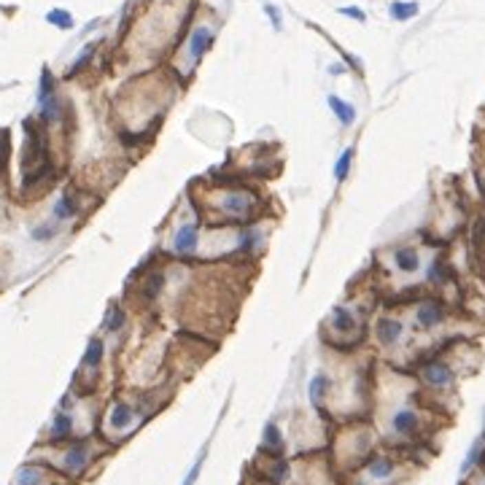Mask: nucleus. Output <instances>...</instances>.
Masks as SVG:
<instances>
[{"instance_id": "1", "label": "nucleus", "mask_w": 485, "mask_h": 485, "mask_svg": "<svg viewBox=\"0 0 485 485\" xmlns=\"http://www.w3.org/2000/svg\"><path fill=\"white\" fill-rule=\"evenodd\" d=\"M254 205H257V200L246 192H224L219 200V208L229 219H246V222L254 216Z\"/></svg>"}, {"instance_id": "2", "label": "nucleus", "mask_w": 485, "mask_h": 485, "mask_svg": "<svg viewBox=\"0 0 485 485\" xmlns=\"http://www.w3.org/2000/svg\"><path fill=\"white\" fill-rule=\"evenodd\" d=\"M213 28L211 25H197L189 35V73H192L197 65L202 63V57L208 54V49L213 46Z\"/></svg>"}, {"instance_id": "3", "label": "nucleus", "mask_w": 485, "mask_h": 485, "mask_svg": "<svg viewBox=\"0 0 485 485\" xmlns=\"http://www.w3.org/2000/svg\"><path fill=\"white\" fill-rule=\"evenodd\" d=\"M420 378H423V383H426V386L448 388V386H453V380H455V372H453L451 364H445V361L434 358V361H429V364H423V367H420Z\"/></svg>"}, {"instance_id": "4", "label": "nucleus", "mask_w": 485, "mask_h": 485, "mask_svg": "<svg viewBox=\"0 0 485 485\" xmlns=\"http://www.w3.org/2000/svg\"><path fill=\"white\" fill-rule=\"evenodd\" d=\"M92 461V451H89V442L87 440H78L73 442L63 455V469L67 475H81Z\"/></svg>"}, {"instance_id": "5", "label": "nucleus", "mask_w": 485, "mask_h": 485, "mask_svg": "<svg viewBox=\"0 0 485 485\" xmlns=\"http://www.w3.org/2000/svg\"><path fill=\"white\" fill-rule=\"evenodd\" d=\"M57 475L43 466V464H25L19 466L17 477H14V485H57Z\"/></svg>"}, {"instance_id": "6", "label": "nucleus", "mask_w": 485, "mask_h": 485, "mask_svg": "<svg viewBox=\"0 0 485 485\" xmlns=\"http://www.w3.org/2000/svg\"><path fill=\"white\" fill-rule=\"evenodd\" d=\"M391 429H394V434H399V437H416L420 431L418 410H413V407H399V410L391 416Z\"/></svg>"}, {"instance_id": "7", "label": "nucleus", "mask_w": 485, "mask_h": 485, "mask_svg": "<svg viewBox=\"0 0 485 485\" xmlns=\"http://www.w3.org/2000/svg\"><path fill=\"white\" fill-rule=\"evenodd\" d=\"M375 337H378V343L383 348H394L405 337V323L399 321V319H388V316L386 319H378L375 321Z\"/></svg>"}, {"instance_id": "8", "label": "nucleus", "mask_w": 485, "mask_h": 485, "mask_svg": "<svg viewBox=\"0 0 485 485\" xmlns=\"http://www.w3.org/2000/svg\"><path fill=\"white\" fill-rule=\"evenodd\" d=\"M445 316H448V310H445V305L437 302V299L420 302L418 310H416V321H418L420 329H434V326H440V323L445 321Z\"/></svg>"}, {"instance_id": "9", "label": "nucleus", "mask_w": 485, "mask_h": 485, "mask_svg": "<svg viewBox=\"0 0 485 485\" xmlns=\"http://www.w3.org/2000/svg\"><path fill=\"white\" fill-rule=\"evenodd\" d=\"M200 243V224L197 222H186L175 229V237H173V251L175 254H192Z\"/></svg>"}, {"instance_id": "10", "label": "nucleus", "mask_w": 485, "mask_h": 485, "mask_svg": "<svg viewBox=\"0 0 485 485\" xmlns=\"http://www.w3.org/2000/svg\"><path fill=\"white\" fill-rule=\"evenodd\" d=\"M135 407L127 405V402H114L111 407H108V429H114V431H127L132 429V423H135Z\"/></svg>"}, {"instance_id": "11", "label": "nucleus", "mask_w": 485, "mask_h": 485, "mask_svg": "<svg viewBox=\"0 0 485 485\" xmlns=\"http://www.w3.org/2000/svg\"><path fill=\"white\" fill-rule=\"evenodd\" d=\"M364 472H367L369 480L383 483V480H388V477H394V472H396V461H394L391 455H369L367 464H364Z\"/></svg>"}, {"instance_id": "12", "label": "nucleus", "mask_w": 485, "mask_h": 485, "mask_svg": "<svg viewBox=\"0 0 485 485\" xmlns=\"http://www.w3.org/2000/svg\"><path fill=\"white\" fill-rule=\"evenodd\" d=\"M394 264L399 272H418L420 270V254L416 251V246H402L394 251Z\"/></svg>"}, {"instance_id": "13", "label": "nucleus", "mask_w": 485, "mask_h": 485, "mask_svg": "<svg viewBox=\"0 0 485 485\" xmlns=\"http://www.w3.org/2000/svg\"><path fill=\"white\" fill-rule=\"evenodd\" d=\"M261 448L264 453H272V455H281L283 453V431L275 420L264 423V431H261Z\"/></svg>"}, {"instance_id": "14", "label": "nucleus", "mask_w": 485, "mask_h": 485, "mask_svg": "<svg viewBox=\"0 0 485 485\" xmlns=\"http://www.w3.org/2000/svg\"><path fill=\"white\" fill-rule=\"evenodd\" d=\"M70 437H73V416L60 410V413L54 416V420H52L49 440H52V442H65V440H70Z\"/></svg>"}, {"instance_id": "15", "label": "nucleus", "mask_w": 485, "mask_h": 485, "mask_svg": "<svg viewBox=\"0 0 485 485\" xmlns=\"http://www.w3.org/2000/svg\"><path fill=\"white\" fill-rule=\"evenodd\" d=\"M326 103H329V108H332V114L337 116V122L343 125V127H351L356 122V108L351 105V103H345L343 97L337 95H329L326 97Z\"/></svg>"}, {"instance_id": "16", "label": "nucleus", "mask_w": 485, "mask_h": 485, "mask_svg": "<svg viewBox=\"0 0 485 485\" xmlns=\"http://www.w3.org/2000/svg\"><path fill=\"white\" fill-rule=\"evenodd\" d=\"M329 388H332V380H329L323 372H316V375L310 378V383H308V396H310V405H313V407H321V402L326 399Z\"/></svg>"}, {"instance_id": "17", "label": "nucleus", "mask_w": 485, "mask_h": 485, "mask_svg": "<svg viewBox=\"0 0 485 485\" xmlns=\"http://www.w3.org/2000/svg\"><path fill=\"white\" fill-rule=\"evenodd\" d=\"M356 316L348 310V308H343V305H337L334 310H332V329L334 332H340V334H351L356 332Z\"/></svg>"}, {"instance_id": "18", "label": "nucleus", "mask_w": 485, "mask_h": 485, "mask_svg": "<svg viewBox=\"0 0 485 485\" xmlns=\"http://www.w3.org/2000/svg\"><path fill=\"white\" fill-rule=\"evenodd\" d=\"M485 461V437H477L475 442H472V448L466 451V458H464V464H461V477H466L475 466H480Z\"/></svg>"}, {"instance_id": "19", "label": "nucleus", "mask_w": 485, "mask_h": 485, "mask_svg": "<svg viewBox=\"0 0 485 485\" xmlns=\"http://www.w3.org/2000/svg\"><path fill=\"white\" fill-rule=\"evenodd\" d=\"M103 356H105V343L100 337H92L87 351H84V358H81V367L84 369H97L103 364Z\"/></svg>"}, {"instance_id": "20", "label": "nucleus", "mask_w": 485, "mask_h": 485, "mask_svg": "<svg viewBox=\"0 0 485 485\" xmlns=\"http://www.w3.org/2000/svg\"><path fill=\"white\" fill-rule=\"evenodd\" d=\"M78 213V200L70 192H65L57 202H54V219L57 222H65V219H73Z\"/></svg>"}, {"instance_id": "21", "label": "nucleus", "mask_w": 485, "mask_h": 485, "mask_svg": "<svg viewBox=\"0 0 485 485\" xmlns=\"http://www.w3.org/2000/svg\"><path fill=\"white\" fill-rule=\"evenodd\" d=\"M38 108H41V122H43V125H54V122L63 119V103H60L57 95L49 97L46 103H41Z\"/></svg>"}, {"instance_id": "22", "label": "nucleus", "mask_w": 485, "mask_h": 485, "mask_svg": "<svg viewBox=\"0 0 485 485\" xmlns=\"http://www.w3.org/2000/svg\"><path fill=\"white\" fill-rule=\"evenodd\" d=\"M162 289H164V272H151V275L146 278V283L140 286V294H143L146 302H154L162 294Z\"/></svg>"}, {"instance_id": "23", "label": "nucleus", "mask_w": 485, "mask_h": 485, "mask_svg": "<svg viewBox=\"0 0 485 485\" xmlns=\"http://www.w3.org/2000/svg\"><path fill=\"white\" fill-rule=\"evenodd\" d=\"M388 14L396 19V22H407L413 17H418V3H402V0H394Z\"/></svg>"}, {"instance_id": "24", "label": "nucleus", "mask_w": 485, "mask_h": 485, "mask_svg": "<svg viewBox=\"0 0 485 485\" xmlns=\"http://www.w3.org/2000/svg\"><path fill=\"white\" fill-rule=\"evenodd\" d=\"M351 162H354V149H345L337 162H334V181L337 184H345L348 181V175H351Z\"/></svg>"}, {"instance_id": "25", "label": "nucleus", "mask_w": 485, "mask_h": 485, "mask_svg": "<svg viewBox=\"0 0 485 485\" xmlns=\"http://www.w3.org/2000/svg\"><path fill=\"white\" fill-rule=\"evenodd\" d=\"M95 52H97V43H87V46H84V52H81V54L76 57V63H73V65H70V67H67V73H65V76H67V78H73V76H78V73H81V70H84L87 65L92 63V57H95Z\"/></svg>"}, {"instance_id": "26", "label": "nucleus", "mask_w": 485, "mask_h": 485, "mask_svg": "<svg viewBox=\"0 0 485 485\" xmlns=\"http://www.w3.org/2000/svg\"><path fill=\"white\" fill-rule=\"evenodd\" d=\"M54 76H52V70L49 67H43V73H41V84H38V105L41 103H46L49 97H54Z\"/></svg>"}, {"instance_id": "27", "label": "nucleus", "mask_w": 485, "mask_h": 485, "mask_svg": "<svg viewBox=\"0 0 485 485\" xmlns=\"http://www.w3.org/2000/svg\"><path fill=\"white\" fill-rule=\"evenodd\" d=\"M57 232H60V224L57 222H46V224H38L32 229V240L35 243H49V240H54L57 237Z\"/></svg>"}, {"instance_id": "28", "label": "nucleus", "mask_w": 485, "mask_h": 485, "mask_svg": "<svg viewBox=\"0 0 485 485\" xmlns=\"http://www.w3.org/2000/svg\"><path fill=\"white\" fill-rule=\"evenodd\" d=\"M259 243H261V232L254 229V226H246L243 232H240V251H257Z\"/></svg>"}, {"instance_id": "29", "label": "nucleus", "mask_w": 485, "mask_h": 485, "mask_svg": "<svg viewBox=\"0 0 485 485\" xmlns=\"http://www.w3.org/2000/svg\"><path fill=\"white\" fill-rule=\"evenodd\" d=\"M46 22L54 25V28H60V30H70V28H73V17H70L65 8H52V11L46 14Z\"/></svg>"}, {"instance_id": "30", "label": "nucleus", "mask_w": 485, "mask_h": 485, "mask_svg": "<svg viewBox=\"0 0 485 485\" xmlns=\"http://www.w3.org/2000/svg\"><path fill=\"white\" fill-rule=\"evenodd\" d=\"M127 321V313L119 308V305H114L111 310H108V316H105V332H119L122 326Z\"/></svg>"}, {"instance_id": "31", "label": "nucleus", "mask_w": 485, "mask_h": 485, "mask_svg": "<svg viewBox=\"0 0 485 485\" xmlns=\"http://www.w3.org/2000/svg\"><path fill=\"white\" fill-rule=\"evenodd\" d=\"M205 458H208V445L200 451V455H197V461L192 464V469L186 472V477H184V483L181 485H194L197 480H200V472H202V466H205Z\"/></svg>"}, {"instance_id": "32", "label": "nucleus", "mask_w": 485, "mask_h": 485, "mask_svg": "<svg viewBox=\"0 0 485 485\" xmlns=\"http://www.w3.org/2000/svg\"><path fill=\"white\" fill-rule=\"evenodd\" d=\"M429 281H431V283H437V286L448 281V272H445V261H440V259H434V261H431V270H429Z\"/></svg>"}, {"instance_id": "33", "label": "nucleus", "mask_w": 485, "mask_h": 485, "mask_svg": "<svg viewBox=\"0 0 485 485\" xmlns=\"http://www.w3.org/2000/svg\"><path fill=\"white\" fill-rule=\"evenodd\" d=\"M8 162V129H0V170Z\"/></svg>"}, {"instance_id": "34", "label": "nucleus", "mask_w": 485, "mask_h": 485, "mask_svg": "<svg viewBox=\"0 0 485 485\" xmlns=\"http://www.w3.org/2000/svg\"><path fill=\"white\" fill-rule=\"evenodd\" d=\"M340 14H343V17H351V19H356V22H364V19H367V14H364L361 8H356V6H343Z\"/></svg>"}, {"instance_id": "35", "label": "nucleus", "mask_w": 485, "mask_h": 485, "mask_svg": "<svg viewBox=\"0 0 485 485\" xmlns=\"http://www.w3.org/2000/svg\"><path fill=\"white\" fill-rule=\"evenodd\" d=\"M264 14L270 17V22H272V28H275V30H281V14H278V8L267 3V6H264Z\"/></svg>"}, {"instance_id": "36", "label": "nucleus", "mask_w": 485, "mask_h": 485, "mask_svg": "<svg viewBox=\"0 0 485 485\" xmlns=\"http://www.w3.org/2000/svg\"><path fill=\"white\" fill-rule=\"evenodd\" d=\"M343 70H345V67H343V65H332V67H329V73H332V76H340V73H343Z\"/></svg>"}]
</instances>
